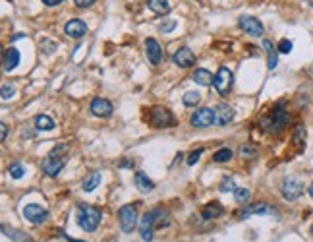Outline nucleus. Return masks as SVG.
Returning a JSON list of instances; mask_svg holds the SVG:
<instances>
[{"label":"nucleus","mask_w":313,"mask_h":242,"mask_svg":"<svg viewBox=\"0 0 313 242\" xmlns=\"http://www.w3.org/2000/svg\"><path fill=\"white\" fill-rule=\"evenodd\" d=\"M66 163H68V147L66 145H56L51 153L43 159L41 167H43V171H45L47 176L54 178V176L60 174V171L64 169Z\"/></svg>","instance_id":"f257e3e1"},{"label":"nucleus","mask_w":313,"mask_h":242,"mask_svg":"<svg viewBox=\"0 0 313 242\" xmlns=\"http://www.w3.org/2000/svg\"><path fill=\"white\" fill-rule=\"evenodd\" d=\"M101 217H103V213H101L99 208L85 206V204H81L78 208V225L85 233H93L99 227V223H101Z\"/></svg>","instance_id":"f03ea898"},{"label":"nucleus","mask_w":313,"mask_h":242,"mask_svg":"<svg viewBox=\"0 0 313 242\" xmlns=\"http://www.w3.org/2000/svg\"><path fill=\"white\" fill-rule=\"evenodd\" d=\"M147 122L153 128H172V126H176V119L166 107H151L149 115H147Z\"/></svg>","instance_id":"7ed1b4c3"},{"label":"nucleus","mask_w":313,"mask_h":242,"mask_svg":"<svg viewBox=\"0 0 313 242\" xmlns=\"http://www.w3.org/2000/svg\"><path fill=\"white\" fill-rule=\"evenodd\" d=\"M118 221H120L122 231L126 235L134 233V229L138 225V209H136V206H122L118 209Z\"/></svg>","instance_id":"20e7f679"},{"label":"nucleus","mask_w":313,"mask_h":242,"mask_svg":"<svg viewBox=\"0 0 313 242\" xmlns=\"http://www.w3.org/2000/svg\"><path fill=\"white\" fill-rule=\"evenodd\" d=\"M191 126L193 128H209L211 124L217 122V115H215V109L211 107H203V109H197L193 115H191Z\"/></svg>","instance_id":"39448f33"},{"label":"nucleus","mask_w":313,"mask_h":242,"mask_svg":"<svg viewBox=\"0 0 313 242\" xmlns=\"http://www.w3.org/2000/svg\"><path fill=\"white\" fill-rule=\"evenodd\" d=\"M280 192H282V196L288 202H294V200H298L304 194V184L298 178H294V176H286L282 180V184H280Z\"/></svg>","instance_id":"423d86ee"},{"label":"nucleus","mask_w":313,"mask_h":242,"mask_svg":"<svg viewBox=\"0 0 313 242\" xmlns=\"http://www.w3.org/2000/svg\"><path fill=\"white\" fill-rule=\"evenodd\" d=\"M232 82H234V78H232V72L226 68V66H221L219 72L215 74V82H213V87L217 89V93L219 95H226L230 89H232Z\"/></svg>","instance_id":"0eeeda50"},{"label":"nucleus","mask_w":313,"mask_h":242,"mask_svg":"<svg viewBox=\"0 0 313 242\" xmlns=\"http://www.w3.org/2000/svg\"><path fill=\"white\" fill-rule=\"evenodd\" d=\"M155 229H156V221H155V209H153V211H147V213L141 217V223H139L141 241L143 242L153 241V233H155Z\"/></svg>","instance_id":"6e6552de"},{"label":"nucleus","mask_w":313,"mask_h":242,"mask_svg":"<svg viewBox=\"0 0 313 242\" xmlns=\"http://www.w3.org/2000/svg\"><path fill=\"white\" fill-rule=\"evenodd\" d=\"M23 217L29 223H33V225H41V223H45L49 219V211L45 208H41L39 204H27L23 208Z\"/></svg>","instance_id":"1a4fd4ad"},{"label":"nucleus","mask_w":313,"mask_h":242,"mask_svg":"<svg viewBox=\"0 0 313 242\" xmlns=\"http://www.w3.org/2000/svg\"><path fill=\"white\" fill-rule=\"evenodd\" d=\"M238 25H240L242 31H245L247 35H253V37H261L263 31H265L263 23L253 16H242L238 19Z\"/></svg>","instance_id":"9d476101"},{"label":"nucleus","mask_w":313,"mask_h":242,"mask_svg":"<svg viewBox=\"0 0 313 242\" xmlns=\"http://www.w3.org/2000/svg\"><path fill=\"white\" fill-rule=\"evenodd\" d=\"M288 121H290V117H288L286 109H284L282 105H277L275 111H273V115H271V132L278 134V132L288 124Z\"/></svg>","instance_id":"9b49d317"},{"label":"nucleus","mask_w":313,"mask_h":242,"mask_svg":"<svg viewBox=\"0 0 313 242\" xmlns=\"http://www.w3.org/2000/svg\"><path fill=\"white\" fill-rule=\"evenodd\" d=\"M172 62L180 68H191L195 64V54L188 47H182L172 54Z\"/></svg>","instance_id":"f8f14e48"},{"label":"nucleus","mask_w":313,"mask_h":242,"mask_svg":"<svg viewBox=\"0 0 313 242\" xmlns=\"http://www.w3.org/2000/svg\"><path fill=\"white\" fill-rule=\"evenodd\" d=\"M145 54H147V58H149V62H151L153 66H158V64H160V60H162V49H160V45H158L156 39L149 37V39L145 41Z\"/></svg>","instance_id":"ddd939ff"},{"label":"nucleus","mask_w":313,"mask_h":242,"mask_svg":"<svg viewBox=\"0 0 313 242\" xmlns=\"http://www.w3.org/2000/svg\"><path fill=\"white\" fill-rule=\"evenodd\" d=\"M91 113H93L95 117L108 119V117L112 115V103L103 99V97H95V99L91 101Z\"/></svg>","instance_id":"4468645a"},{"label":"nucleus","mask_w":313,"mask_h":242,"mask_svg":"<svg viewBox=\"0 0 313 242\" xmlns=\"http://www.w3.org/2000/svg\"><path fill=\"white\" fill-rule=\"evenodd\" d=\"M215 115H217V124L219 126H226L234 121V109L226 103H219L215 109Z\"/></svg>","instance_id":"2eb2a0df"},{"label":"nucleus","mask_w":313,"mask_h":242,"mask_svg":"<svg viewBox=\"0 0 313 242\" xmlns=\"http://www.w3.org/2000/svg\"><path fill=\"white\" fill-rule=\"evenodd\" d=\"M64 31L72 39H81L87 33V25L85 21H81V19H70L66 23V27H64Z\"/></svg>","instance_id":"dca6fc26"},{"label":"nucleus","mask_w":313,"mask_h":242,"mask_svg":"<svg viewBox=\"0 0 313 242\" xmlns=\"http://www.w3.org/2000/svg\"><path fill=\"white\" fill-rule=\"evenodd\" d=\"M269 213H275V209L271 208V206H267V204H253V206H247V208L240 211L238 213V217L240 219H247L249 215H269Z\"/></svg>","instance_id":"f3484780"},{"label":"nucleus","mask_w":313,"mask_h":242,"mask_svg":"<svg viewBox=\"0 0 313 242\" xmlns=\"http://www.w3.org/2000/svg\"><path fill=\"white\" fill-rule=\"evenodd\" d=\"M134 182H136L138 190L143 192V194H147V192H151L153 188H155L153 180H151L147 174L143 173V171H136V174H134Z\"/></svg>","instance_id":"a211bd4d"},{"label":"nucleus","mask_w":313,"mask_h":242,"mask_svg":"<svg viewBox=\"0 0 313 242\" xmlns=\"http://www.w3.org/2000/svg\"><path fill=\"white\" fill-rule=\"evenodd\" d=\"M19 64V51L16 47H8L4 51V70L6 72H12Z\"/></svg>","instance_id":"6ab92c4d"},{"label":"nucleus","mask_w":313,"mask_h":242,"mask_svg":"<svg viewBox=\"0 0 313 242\" xmlns=\"http://www.w3.org/2000/svg\"><path fill=\"white\" fill-rule=\"evenodd\" d=\"M191 80L195 82V84H199V86L203 87H209L213 86V82H215V76L205 68H197L193 72V76H191Z\"/></svg>","instance_id":"aec40b11"},{"label":"nucleus","mask_w":313,"mask_h":242,"mask_svg":"<svg viewBox=\"0 0 313 242\" xmlns=\"http://www.w3.org/2000/svg\"><path fill=\"white\" fill-rule=\"evenodd\" d=\"M223 213H225V208H223L219 202H211V204H207L205 208L201 209V217H203V219H207V221L221 217Z\"/></svg>","instance_id":"412c9836"},{"label":"nucleus","mask_w":313,"mask_h":242,"mask_svg":"<svg viewBox=\"0 0 313 242\" xmlns=\"http://www.w3.org/2000/svg\"><path fill=\"white\" fill-rule=\"evenodd\" d=\"M263 51L267 52V66H269V70H275L278 64V56H277L275 47H273V43H271L269 39L263 41Z\"/></svg>","instance_id":"4be33fe9"},{"label":"nucleus","mask_w":313,"mask_h":242,"mask_svg":"<svg viewBox=\"0 0 313 242\" xmlns=\"http://www.w3.org/2000/svg\"><path fill=\"white\" fill-rule=\"evenodd\" d=\"M147 6H149L151 12L160 14V16L170 10V2H168V0H147Z\"/></svg>","instance_id":"5701e85b"},{"label":"nucleus","mask_w":313,"mask_h":242,"mask_svg":"<svg viewBox=\"0 0 313 242\" xmlns=\"http://www.w3.org/2000/svg\"><path fill=\"white\" fill-rule=\"evenodd\" d=\"M101 184V173L99 171H93V173L87 176L85 180H83V184H81V188L85 192H93L97 186Z\"/></svg>","instance_id":"b1692460"},{"label":"nucleus","mask_w":313,"mask_h":242,"mask_svg":"<svg viewBox=\"0 0 313 242\" xmlns=\"http://www.w3.org/2000/svg\"><path fill=\"white\" fill-rule=\"evenodd\" d=\"M2 231H4V235L8 237V239H12L14 242H29L31 239L25 235V233H21V231H17V229H8V227H2Z\"/></svg>","instance_id":"393cba45"},{"label":"nucleus","mask_w":313,"mask_h":242,"mask_svg":"<svg viewBox=\"0 0 313 242\" xmlns=\"http://www.w3.org/2000/svg\"><path fill=\"white\" fill-rule=\"evenodd\" d=\"M35 126L37 130H43V132H49V130H54V121L47 115H39L35 119Z\"/></svg>","instance_id":"a878e982"},{"label":"nucleus","mask_w":313,"mask_h":242,"mask_svg":"<svg viewBox=\"0 0 313 242\" xmlns=\"http://www.w3.org/2000/svg\"><path fill=\"white\" fill-rule=\"evenodd\" d=\"M182 101H184V105H186V107H195V105L201 101V95H199L197 91H186Z\"/></svg>","instance_id":"bb28decb"},{"label":"nucleus","mask_w":313,"mask_h":242,"mask_svg":"<svg viewBox=\"0 0 313 242\" xmlns=\"http://www.w3.org/2000/svg\"><path fill=\"white\" fill-rule=\"evenodd\" d=\"M155 221H156V229L168 227V223H170L168 213H166V211H162V209H155Z\"/></svg>","instance_id":"cd10ccee"},{"label":"nucleus","mask_w":313,"mask_h":242,"mask_svg":"<svg viewBox=\"0 0 313 242\" xmlns=\"http://www.w3.org/2000/svg\"><path fill=\"white\" fill-rule=\"evenodd\" d=\"M230 159H232V149H228V147L219 149V151L213 155V161H215V163H226V161H230Z\"/></svg>","instance_id":"c85d7f7f"},{"label":"nucleus","mask_w":313,"mask_h":242,"mask_svg":"<svg viewBox=\"0 0 313 242\" xmlns=\"http://www.w3.org/2000/svg\"><path fill=\"white\" fill-rule=\"evenodd\" d=\"M249 190L247 188H242V186H238L236 190H234V198H236V202L238 204H247L249 202Z\"/></svg>","instance_id":"c756f323"},{"label":"nucleus","mask_w":313,"mask_h":242,"mask_svg":"<svg viewBox=\"0 0 313 242\" xmlns=\"http://www.w3.org/2000/svg\"><path fill=\"white\" fill-rule=\"evenodd\" d=\"M8 173H10V176L12 178H21L23 174H25V169H23V165L21 163H12L10 167H8Z\"/></svg>","instance_id":"7c9ffc66"},{"label":"nucleus","mask_w":313,"mask_h":242,"mask_svg":"<svg viewBox=\"0 0 313 242\" xmlns=\"http://www.w3.org/2000/svg\"><path fill=\"white\" fill-rule=\"evenodd\" d=\"M304 138H306V128L300 124V126H296V132H294V143L300 145V149L304 147Z\"/></svg>","instance_id":"2f4dec72"},{"label":"nucleus","mask_w":313,"mask_h":242,"mask_svg":"<svg viewBox=\"0 0 313 242\" xmlns=\"http://www.w3.org/2000/svg\"><path fill=\"white\" fill-rule=\"evenodd\" d=\"M240 155H243L245 159H253V157H257V149L253 145H242L240 147Z\"/></svg>","instance_id":"473e14b6"},{"label":"nucleus","mask_w":313,"mask_h":242,"mask_svg":"<svg viewBox=\"0 0 313 242\" xmlns=\"http://www.w3.org/2000/svg\"><path fill=\"white\" fill-rule=\"evenodd\" d=\"M278 52H282V54H288V52L292 51V41H288V39H282L280 43H278Z\"/></svg>","instance_id":"72a5a7b5"},{"label":"nucleus","mask_w":313,"mask_h":242,"mask_svg":"<svg viewBox=\"0 0 313 242\" xmlns=\"http://www.w3.org/2000/svg\"><path fill=\"white\" fill-rule=\"evenodd\" d=\"M219 190L225 192V194H226V192H234V190H236V186H234V180H232V178H225Z\"/></svg>","instance_id":"f704fd0d"},{"label":"nucleus","mask_w":313,"mask_h":242,"mask_svg":"<svg viewBox=\"0 0 313 242\" xmlns=\"http://www.w3.org/2000/svg\"><path fill=\"white\" fill-rule=\"evenodd\" d=\"M201 153H203V147H199V149H195V151H191L190 157H188V165H195L197 161H199V157H201Z\"/></svg>","instance_id":"c9c22d12"},{"label":"nucleus","mask_w":313,"mask_h":242,"mask_svg":"<svg viewBox=\"0 0 313 242\" xmlns=\"http://www.w3.org/2000/svg\"><path fill=\"white\" fill-rule=\"evenodd\" d=\"M174 27H176V21H174V19H168V21H162V23H160V31H162V33H170Z\"/></svg>","instance_id":"e433bc0d"},{"label":"nucleus","mask_w":313,"mask_h":242,"mask_svg":"<svg viewBox=\"0 0 313 242\" xmlns=\"http://www.w3.org/2000/svg\"><path fill=\"white\" fill-rule=\"evenodd\" d=\"M14 91H16V89L12 86H4L2 87V99H4V101L12 99V97H14Z\"/></svg>","instance_id":"4c0bfd02"},{"label":"nucleus","mask_w":313,"mask_h":242,"mask_svg":"<svg viewBox=\"0 0 313 242\" xmlns=\"http://www.w3.org/2000/svg\"><path fill=\"white\" fill-rule=\"evenodd\" d=\"M97 0H74V4L78 6V8H89V6H93Z\"/></svg>","instance_id":"58836bf2"},{"label":"nucleus","mask_w":313,"mask_h":242,"mask_svg":"<svg viewBox=\"0 0 313 242\" xmlns=\"http://www.w3.org/2000/svg\"><path fill=\"white\" fill-rule=\"evenodd\" d=\"M0 128H2V134H0V139L4 141V139L8 138V124H6V122H2V124H0Z\"/></svg>","instance_id":"ea45409f"},{"label":"nucleus","mask_w":313,"mask_h":242,"mask_svg":"<svg viewBox=\"0 0 313 242\" xmlns=\"http://www.w3.org/2000/svg\"><path fill=\"white\" fill-rule=\"evenodd\" d=\"M41 45H45V52H52L54 49V43H51V41H41Z\"/></svg>","instance_id":"a19ab883"},{"label":"nucleus","mask_w":313,"mask_h":242,"mask_svg":"<svg viewBox=\"0 0 313 242\" xmlns=\"http://www.w3.org/2000/svg\"><path fill=\"white\" fill-rule=\"evenodd\" d=\"M62 0H43V4H47V6H56V4H60Z\"/></svg>","instance_id":"79ce46f5"},{"label":"nucleus","mask_w":313,"mask_h":242,"mask_svg":"<svg viewBox=\"0 0 313 242\" xmlns=\"http://www.w3.org/2000/svg\"><path fill=\"white\" fill-rule=\"evenodd\" d=\"M120 167H134V163H132V161H122Z\"/></svg>","instance_id":"37998d69"},{"label":"nucleus","mask_w":313,"mask_h":242,"mask_svg":"<svg viewBox=\"0 0 313 242\" xmlns=\"http://www.w3.org/2000/svg\"><path fill=\"white\" fill-rule=\"evenodd\" d=\"M310 196L313 198V182H312V186H310Z\"/></svg>","instance_id":"c03bdc74"},{"label":"nucleus","mask_w":313,"mask_h":242,"mask_svg":"<svg viewBox=\"0 0 313 242\" xmlns=\"http://www.w3.org/2000/svg\"><path fill=\"white\" fill-rule=\"evenodd\" d=\"M68 239V242H83V241H74V239H70V237H66Z\"/></svg>","instance_id":"a18cd8bd"},{"label":"nucleus","mask_w":313,"mask_h":242,"mask_svg":"<svg viewBox=\"0 0 313 242\" xmlns=\"http://www.w3.org/2000/svg\"><path fill=\"white\" fill-rule=\"evenodd\" d=\"M312 233H313V225H312Z\"/></svg>","instance_id":"49530a36"}]
</instances>
